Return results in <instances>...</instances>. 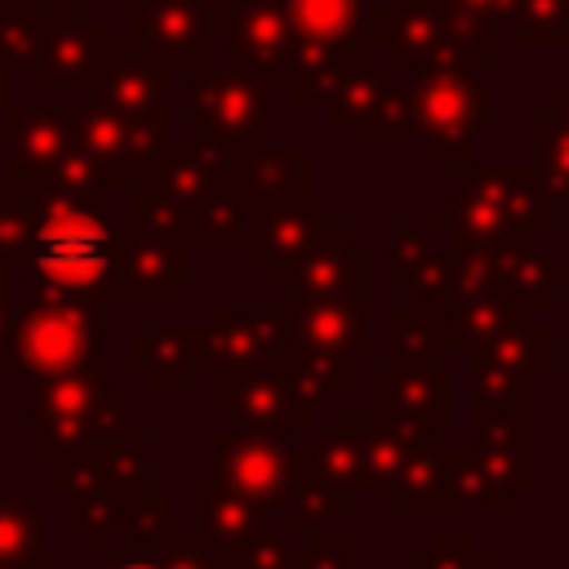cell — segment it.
<instances>
[{
    "instance_id": "cell-23",
    "label": "cell",
    "mask_w": 569,
    "mask_h": 569,
    "mask_svg": "<svg viewBox=\"0 0 569 569\" xmlns=\"http://www.w3.org/2000/svg\"><path fill=\"white\" fill-rule=\"evenodd\" d=\"M227 22V53L231 67L253 71V76H276L284 44H289V13L284 0H236Z\"/></svg>"
},
{
    "instance_id": "cell-36",
    "label": "cell",
    "mask_w": 569,
    "mask_h": 569,
    "mask_svg": "<svg viewBox=\"0 0 569 569\" xmlns=\"http://www.w3.org/2000/svg\"><path fill=\"white\" fill-rule=\"evenodd\" d=\"M533 169L551 196L569 204V120L551 102L533 107Z\"/></svg>"
},
{
    "instance_id": "cell-10",
    "label": "cell",
    "mask_w": 569,
    "mask_h": 569,
    "mask_svg": "<svg viewBox=\"0 0 569 569\" xmlns=\"http://www.w3.org/2000/svg\"><path fill=\"white\" fill-rule=\"evenodd\" d=\"M209 378H213V396H209L213 413H227L236 427L276 431V436H293L311 427L316 409L293 391L276 356L240 369H209Z\"/></svg>"
},
{
    "instance_id": "cell-7",
    "label": "cell",
    "mask_w": 569,
    "mask_h": 569,
    "mask_svg": "<svg viewBox=\"0 0 569 569\" xmlns=\"http://www.w3.org/2000/svg\"><path fill=\"white\" fill-rule=\"evenodd\" d=\"M209 471L218 489L244 493L276 511L302 485L311 462H307V449H298L289 436L231 422V427H213L209 436Z\"/></svg>"
},
{
    "instance_id": "cell-50",
    "label": "cell",
    "mask_w": 569,
    "mask_h": 569,
    "mask_svg": "<svg viewBox=\"0 0 569 569\" xmlns=\"http://www.w3.org/2000/svg\"><path fill=\"white\" fill-rule=\"evenodd\" d=\"M409 569H413V565H409Z\"/></svg>"
},
{
    "instance_id": "cell-21",
    "label": "cell",
    "mask_w": 569,
    "mask_h": 569,
    "mask_svg": "<svg viewBox=\"0 0 569 569\" xmlns=\"http://www.w3.org/2000/svg\"><path fill=\"white\" fill-rule=\"evenodd\" d=\"M71 138H76V151L98 169V178L116 191V187H129L138 169H147V160L156 156V147L129 129L116 111L98 107V102H84V107H71Z\"/></svg>"
},
{
    "instance_id": "cell-17",
    "label": "cell",
    "mask_w": 569,
    "mask_h": 569,
    "mask_svg": "<svg viewBox=\"0 0 569 569\" xmlns=\"http://www.w3.org/2000/svg\"><path fill=\"white\" fill-rule=\"evenodd\" d=\"M373 409L418 436H436L453 418V378L445 365H391L369 378Z\"/></svg>"
},
{
    "instance_id": "cell-27",
    "label": "cell",
    "mask_w": 569,
    "mask_h": 569,
    "mask_svg": "<svg viewBox=\"0 0 569 569\" xmlns=\"http://www.w3.org/2000/svg\"><path fill=\"white\" fill-rule=\"evenodd\" d=\"M129 369L142 373L156 391H178L200 369V333L196 329H129Z\"/></svg>"
},
{
    "instance_id": "cell-31",
    "label": "cell",
    "mask_w": 569,
    "mask_h": 569,
    "mask_svg": "<svg viewBox=\"0 0 569 569\" xmlns=\"http://www.w3.org/2000/svg\"><path fill=\"white\" fill-rule=\"evenodd\" d=\"M391 507L396 511H449L458 507V493H453V480H449V467H445V453L427 445L409 449V458L400 462L396 480H391Z\"/></svg>"
},
{
    "instance_id": "cell-47",
    "label": "cell",
    "mask_w": 569,
    "mask_h": 569,
    "mask_svg": "<svg viewBox=\"0 0 569 569\" xmlns=\"http://www.w3.org/2000/svg\"><path fill=\"white\" fill-rule=\"evenodd\" d=\"M231 4H236V0H196V9H200L209 22H222V18L231 13Z\"/></svg>"
},
{
    "instance_id": "cell-26",
    "label": "cell",
    "mask_w": 569,
    "mask_h": 569,
    "mask_svg": "<svg viewBox=\"0 0 569 569\" xmlns=\"http://www.w3.org/2000/svg\"><path fill=\"white\" fill-rule=\"evenodd\" d=\"M396 67H418L445 53H458V40L449 31V18L440 0H391L387 4V44Z\"/></svg>"
},
{
    "instance_id": "cell-29",
    "label": "cell",
    "mask_w": 569,
    "mask_h": 569,
    "mask_svg": "<svg viewBox=\"0 0 569 569\" xmlns=\"http://www.w3.org/2000/svg\"><path fill=\"white\" fill-rule=\"evenodd\" d=\"M191 533L204 542V547H236L262 529H271V507L244 498V493H231V489H196L191 493Z\"/></svg>"
},
{
    "instance_id": "cell-9",
    "label": "cell",
    "mask_w": 569,
    "mask_h": 569,
    "mask_svg": "<svg viewBox=\"0 0 569 569\" xmlns=\"http://www.w3.org/2000/svg\"><path fill=\"white\" fill-rule=\"evenodd\" d=\"M191 280V244H182L173 231L151 227V222H129L120 227L116 240V267L107 284V307H169V298Z\"/></svg>"
},
{
    "instance_id": "cell-43",
    "label": "cell",
    "mask_w": 569,
    "mask_h": 569,
    "mask_svg": "<svg viewBox=\"0 0 569 569\" xmlns=\"http://www.w3.org/2000/svg\"><path fill=\"white\" fill-rule=\"evenodd\" d=\"M445 467H449V480H453L458 502H476V507H493V511H498L493 489H489V480H485L476 453H467V449H445Z\"/></svg>"
},
{
    "instance_id": "cell-22",
    "label": "cell",
    "mask_w": 569,
    "mask_h": 569,
    "mask_svg": "<svg viewBox=\"0 0 569 569\" xmlns=\"http://www.w3.org/2000/svg\"><path fill=\"white\" fill-rule=\"evenodd\" d=\"M200 333V369H240L271 360L284 342V307L271 311H227L213 307Z\"/></svg>"
},
{
    "instance_id": "cell-49",
    "label": "cell",
    "mask_w": 569,
    "mask_h": 569,
    "mask_svg": "<svg viewBox=\"0 0 569 569\" xmlns=\"http://www.w3.org/2000/svg\"><path fill=\"white\" fill-rule=\"evenodd\" d=\"M0 493H4V458H0Z\"/></svg>"
},
{
    "instance_id": "cell-44",
    "label": "cell",
    "mask_w": 569,
    "mask_h": 569,
    "mask_svg": "<svg viewBox=\"0 0 569 569\" xmlns=\"http://www.w3.org/2000/svg\"><path fill=\"white\" fill-rule=\"evenodd\" d=\"M302 569H351V533L325 525L302 538Z\"/></svg>"
},
{
    "instance_id": "cell-45",
    "label": "cell",
    "mask_w": 569,
    "mask_h": 569,
    "mask_svg": "<svg viewBox=\"0 0 569 569\" xmlns=\"http://www.w3.org/2000/svg\"><path fill=\"white\" fill-rule=\"evenodd\" d=\"M13 307H9V276L0 271V369H13Z\"/></svg>"
},
{
    "instance_id": "cell-16",
    "label": "cell",
    "mask_w": 569,
    "mask_h": 569,
    "mask_svg": "<svg viewBox=\"0 0 569 569\" xmlns=\"http://www.w3.org/2000/svg\"><path fill=\"white\" fill-rule=\"evenodd\" d=\"M280 289H293V298L307 293H347L356 302H369V253L351 240L347 227L325 218L302 249V258L271 276Z\"/></svg>"
},
{
    "instance_id": "cell-24",
    "label": "cell",
    "mask_w": 569,
    "mask_h": 569,
    "mask_svg": "<svg viewBox=\"0 0 569 569\" xmlns=\"http://www.w3.org/2000/svg\"><path fill=\"white\" fill-rule=\"evenodd\" d=\"M244 200H249V218L289 204H311V151L253 147L244 160Z\"/></svg>"
},
{
    "instance_id": "cell-6",
    "label": "cell",
    "mask_w": 569,
    "mask_h": 569,
    "mask_svg": "<svg viewBox=\"0 0 569 569\" xmlns=\"http://www.w3.org/2000/svg\"><path fill=\"white\" fill-rule=\"evenodd\" d=\"M329 120L351 133L356 147H405L413 142L409 116V80H400L396 62L351 58L338 62L325 89Z\"/></svg>"
},
{
    "instance_id": "cell-42",
    "label": "cell",
    "mask_w": 569,
    "mask_h": 569,
    "mask_svg": "<svg viewBox=\"0 0 569 569\" xmlns=\"http://www.w3.org/2000/svg\"><path fill=\"white\" fill-rule=\"evenodd\" d=\"M36 40H40V13L31 4H22V9L0 4V58H4V67H13V62L27 67Z\"/></svg>"
},
{
    "instance_id": "cell-38",
    "label": "cell",
    "mask_w": 569,
    "mask_h": 569,
    "mask_svg": "<svg viewBox=\"0 0 569 569\" xmlns=\"http://www.w3.org/2000/svg\"><path fill=\"white\" fill-rule=\"evenodd\" d=\"M507 27L516 44H569V0H516Z\"/></svg>"
},
{
    "instance_id": "cell-18",
    "label": "cell",
    "mask_w": 569,
    "mask_h": 569,
    "mask_svg": "<svg viewBox=\"0 0 569 569\" xmlns=\"http://www.w3.org/2000/svg\"><path fill=\"white\" fill-rule=\"evenodd\" d=\"M76 151L71 107H9V187L44 191L58 164Z\"/></svg>"
},
{
    "instance_id": "cell-2",
    "label": "cell",
    "mask_w": 569,
    "mask_h": 569,
    "mask_svg": "<svg viewBox=\"0 0 569 569\" xmlns=\"http://www.w3.org/2000/svg\"><path fill=\"white\" fill-rule=\"evenodd\" d=\"M556 222V196L525 169H458L453 200L436 209V227L449 231L453 249H507Z\"/></svg>"
},
{
    "instance_id": "cell-11",
    "label": "cell",
    "mask_w": 569,
    "mask_h": 569,
    "mask_svg": "<svg viewBox=\"0 0 569 569\" xmlns=\"http://www.w3.org/2000/svg\"><path fill=\"white\" fill-rule=\"evenodd\" d=\"M116 538H124V547L107 560V569H218L213 547H204L191 529H169V493L151 485L129 498Z\"/></svg>"
},
{
    "instance_id": "cell-15",
    "label": "cell",
    "mask_w": 569,
    "mask_h": 569,
    "mask_svg": "<svg viewBox=\"0 0 569 569\" xmlns=\"http://www.w3.org/2000/svg\"><path fill=\"white\" fill-rule=\"evenodd\" d=\"M164 89H169V71L147 62V58H133V53H116L102 76L89 84V102L116 111L129 129H138L156 151L164 147L169 138V107H164Z\"/></svg>"
},
{
    "instance_id": "cell-30",
    "label": "cell",
    "mask_w": 569,
    "mask_h": 569,
    "mask_svg": "<svg viewBox=\"0 0 569 569\" xmlns=\"http://www.w3.org/2000/svg\"><path fill=\"white\" fill-rule=\"evenodd\" d=\"M445 271H449V253L436 249L431 236H418L405 227L391 231V280L409 289L413 307H422L427 316L445 302Z\"/></svg>"
},
{
    "instance_id": "cell-37",
    "label": "cell",
    "mask_w": 569,
    "mask_h": 569,
    "mask_svg": "<svg viewBox=\"0 0 569 569\" xmlns=\"http://www.w3.org/2000/svg\"><path fill=\"white\" fill-rule=\"evenodd\" d=\"M218 569H302V547L276 529H262L236 547H218Z\"/></svg>"
},
{
    "instance_id": "cell-28",
    "label": "cell",
    "mask_w": 569,
    "mask_h": 569,
    "mask_svg": "<svg viewBox=\"0 0 569 569\" xmlns=\"http://www.w3.org/2000/svg\"><path fill=\"white\" fill-rule=\"evenodd\" d=\"M325 218H333V213L320 209V204H289V209L258 213V218L249 222V240H244L249 262H253L258 271H267V276L293 267V262L302 258V249L311 244V236H316V227H320Z\"/></svg>"
},
{
    "instance_id": "cell-34",
    "label": "cell",
    "mask_w": 569,
    "mask_h": 569,
    "mask_svg": "<svg viewBox=\"0 0 569 569\" xmlns=\"http://www.w3.org/2000/svg\"><path fill=\"white\" fill-rule=\"evenodd\" d=\"M516 0H440L445 18H449V31L458 40V53L476 67H489L493 62V27L507 22Z\"/></svg>"
},
{
    "instance_id": "cell-46",
    "label": "cell",
    "mask_w": 569,
    "mask_h": 569,
    "mask_svg": "<svg viewBox=\"0 0 569 569\" xmlns=\"http://www.w3.org/2000/svg\"><path fill=\"white\" fill-rule=\"evenodd\" d=\"M40 18H80V13H89V9H98V4H107V0H27Z\"/></svg>"
},
{
    "instance_id": "cell-5",
    "label": "cell",
    "mask_w": 569,
    "mask_h": 569,
    "mask_svg": "<svg viewBox=\"0 0 569 569\" xmlns=\"http://www.w3.org/2000/svg\"><path fill=\"white\" fill-rule=\"evenodd\" d=\"M27 409H31L27 445L49 458V453L93 445L102 436L124 431L129 391L107 387V373H93V369L44 373V378H31Z\"/></svg>"
},
{
    "instance_id": "cell-40",
    "label": "cell",
    "mask_w": 569,
    "mask_h": 569,
    "mask_svg": "<svg viewBox=\"0 0 569 569\" xmlns=\"http://www.w3.org/2000/svg\"><path fill=\"white\" fill-rule=\"evenodd\" d=\"M413 569H493V556L467 529H440L431 547L409 556Z\"/></svg>"
},
{
    "instance_id": "cell-12",
    "label": "cell",
    "mask_w": 569,
    "mask_h": 569,
    "mask_svg": "<svg viewBox=\"0 0 569 569\" xmlns=\"http://www.w3.org/2000/svg\"><path fill=\"white\" fill-rule=\"evenodd\" d=\"M129 53L164 71L191 67V76H200L209 71V18L196 0H142L129 9Z\"/></svg>"
},
{
    "instance_id": "cell-14",
    "label": "cell",
    "mask_w": 569,
    "mask_h": 569,
    "mask_svg": "<svg viewBox=\"0 0 569 569\" xmlns=\"http://www.w3.org/2000/svg\"><path fill=\"white\" fill-rule=\"evenodd\" d=\"M369 302H356L347 293H307L293 298L284 307V342L289 351L302 356H333V360H351L360 356L373 333L365 325Z\"/></svg>"
},
{
    "instance_id": "cell-4",
    "label": "cell",
    "mask_w": 569,
    "mask_h": 569,
    "mask_svg": "<svg viewBox=\"0 0 569 569\" xmlns=\"http://www.w3.org/2000/svg\"><path fill=\"white\" fill-rule=\"evenodd\" d=\"M409 116L413 138L427 142L440 169H467L476 133L489 124V89L476 80V62L445 53L409 67Z\"/></svg>"
},
{
    "instance_id": "cell-8",
    "label": "cell",
    "mask_w": 569,
    "mask_h": 569,
    "mask_svg": "<svg viewBox=\"0 0 569 569\" xmlns=\"http://www.w3.org/2000/svg\"><path fill=\"white\" fill-rule=\"evenodd\" d=\"M191 142L200 147H267L271 138V80L227 67L191 76Z\"/></svg>"
},
{
    "instance_id": "cell-19",
    "label": "cell",
    "mask_w": 569,
    "mask_h": 569,
    "mask_svg": "<svg viewBox=\"0 0 569 569\" xmlns=\"http://www.w3.org/2000/svg\"><path fill=\"white\" fill-rule=\"evenodd\" d=\"M147 431H116L93 445H76L62 453H49V485L53 489H80V485H116V489H147Z\"/></svg>"
},
{
    "instance_id": "cell-25",
    "label": "cell",
    "mask_w": 569,
    "mask_h": 569,
    "mask_svg": "<svg viewBox=\"0 0 569 569\" xmlns=\"http://www.w3.org/2000/svg\"><path fill=\"white\" fill-rule=\"evenodd\" d=\"M493 271H498V289L529 316H542L556 302V293L569 284V267H560L547 249H538L533 236L493 249Z\"/></svg>"
},
{
    "instance_id": "cell-33",
    "label": "cell",
    "mask_w": 569,
    "mask_h": 569,
    "mask_svg": "<svg viewBox=\"0 0 569 569\" xmlns=\"http://www.w3.org/2000/svg\"><path fill=\"white\" fill-rule=\"evenodd\" d=\"M0 569H49L44 516L22 493H0Z\"/></svg>"
},
{
    "instance_id": "cell-41",
    "label": "cell",
    "mask_w": 569,
    "mask_h": 569,
    "mask_svg": "<svg viewBox=\"0 0 569 569\" xmlns=\"http://www.w3.org/2000/svg\"><path fill=\"white\" fill-rule=\"evenodd\" d=\"M27 196L13 187H0V271L13 276L27 267Z\"/></svg>"
},
{
    "instance_id": "cell-48",
    "label": "cell",
    "mask_w": 569,
    "mask_h": 569,
    "mask_svg": "<svg viewBox=\"0 0 569 569\" xmlns=\"http://www.w3.org/2000/svg\"><path fill=\"white\" fill-rule=\"evenodd\" d=\"M4 71H9V67H4V58H0V102H4Z\"/></svg>"
},
{
    "instance_id": "cell-32",
    "label": "cell",
    "mask_w": 569,
    "mask_h": 569,
    "mask_svg": "<svg viewBox=\"0 0 569 569\" xmlns=\"http://www.w3.org/2000/svg\"><path fill=\"white\" fill-rule=\"evenodd\" d=\"M133 493L129 489H116V485H80V489H67V525L89 542V551H107L111 538L120 533V520H124V507H129Z\"/></svg>"
},
{
    "instance_id": "cell-1",
    "label": "cell",
    "mask_w": 569,
    "mask_h": 569,
    "mask_svg": "<svg viewBox=\"0 0 569 569\" xmlns=\"http://www.w3.org/2000/svg\"><path fill=\"white\" fill-rule=\"evenodd\" d=\"M27 267L31 280L107 302L111 267H116V240L120 227L111 222L107 187H80V191H31L27 196Z\"/></svg>"
},
{
    "instance_id": "cell-35",
    "label": "cell",
    "mask_w": 569,
    "mask_h": 569,
    "mask_svg": "<svg viewBox=\"0 0 569 569\" xmlns=\"http://www.w3.org/2000/svg\"><path fill=\"white\" fill-rule=\"evenodd\" d=\"M347 507H351V493H347V489H338L333 480L307 471L302 485L284 498V529H289L293 538H311L316 529H325V525H329L338 511H347Z\"/></svg>"
},
{
    "instance_id": "cell-20",
    "label": "cell",
    "mask_w": 569,
    "mask_h": 569,
    "mask_svg": "<svg viewBox=\"0 0 569 569\" xmlns=\"http://www.w3.org/2000/svg\"><path fill=\"white\" fill-rule=\"evenodd\" d=\"M289 31L329 44L342 62L373 58L387 44V4L378 0H284Z\"/></svg>"
},
{
    "instance_id": "cell-13",
    "label": "cell",
    "mask_w": 569,
    "mask_h": 569,
    "mask_svg": "<svg viewBox=\"0 0 569 569\" xmlns=\"http://www.w3.org/2000/svg\"><path fill=\"white\" fill-rule=\"evenodd\" d=\"M116 58L111 36L102 22L80 18H40V40L27 58V80L36 89L49 84H71V89H89L102 67Z\"/></svg>"
},
{
    "instance_id": "cell-39",
    "label": "cell",
    "mask_w": 569,
    "mask_h": 569,
    "mask_svg": "<svg viewBox=\"0 0 569 569\" xmlns=\"http://www.w3.org/2000/svg\"><path fill=\"white\" fill-rule=\"evenodd\" d=\"M440 333L422 307H400L391 316V356L396 365H436L440 356Z\"/></svg>"
},
{
    "instance_id": "cell-3",
    "label": "cell",
    "mask_w": 569,
    "mask_h": 569,
    "mask_svg": "<svg viewBox=\"0 0 569 569\" xmlns=\"http://www.w3.org/2000/svg\"><path fill=\"white\" fill-rule=\"evenodd\" d=\"M107 302L98 298H76L62 289H49L40 280L27 284V302L13 316V365L27 378L44 373H71V369H93L107 373Z\"/></svg>"
}]
</instances>
